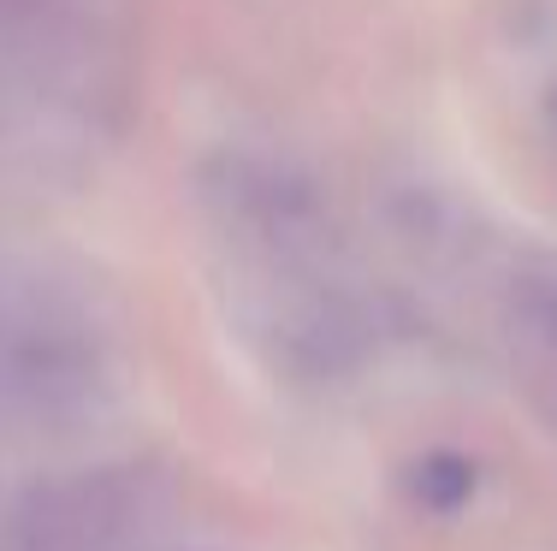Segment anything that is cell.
<instances>
[{
  "mask_svg": "<svg viewBox=\"0 0 557 551\" xmlns=\"http://www.w3.org/2000/svg\"><path fill=\"white\" fill-rule=\"evenodd\" d=\"M166 492L143 468H96L36 492L12 516V551H125L161 522Z\"/></svg>",
  "mask_w": 557,
  "mask_h": 551,
  "instance_id": "cell-1",
  "label": "cell"
},
{
  "mask_svg": "<svg viewBox=\"0 0 557 551\" xmlns=\"http://www.w3.org/2000/svg\"><path fill=\"white\" fill-rule=\"evenodd\" d=\"M409 492H416L421 510L450 516V510H462L474 498V463L469 456H450V451H433L409 468Z\"/></svg>",
  "mask_w": 557,
  "mask_h": 551,
  "instance_id": "cell-2",
  "label": "cell"
}]
</instances>
